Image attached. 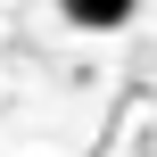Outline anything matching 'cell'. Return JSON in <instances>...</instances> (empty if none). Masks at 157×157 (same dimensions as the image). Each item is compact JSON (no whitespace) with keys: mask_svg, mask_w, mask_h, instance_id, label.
I'll return each mask as SVG.
<instances>
[{"mask_svg":"<svg viewBox=\"0 0 157 157\" xmlns=\"http://www.w3.org/2000/svg\"><path fill=\"white\" fill-rule=\"evenodd\" d=\"M132 8H141V0H58V17H66L75 33H116Z\"/></svg>","mask_w":157,"mask_h":157,"instance_id":"obj_1","label":"cell"}]
</instances>
